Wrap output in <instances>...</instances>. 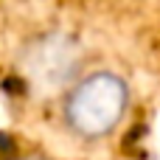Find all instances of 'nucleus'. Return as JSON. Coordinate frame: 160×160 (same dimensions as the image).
I'll list each match as a JSON object with an SVG mask.
<instances>
[{"instance_id": "nucleus-1", "label": "nucleus", "mask_w": 160, "mask_h": 160, "mask_svg": "<svg viewBox=\"0 0 160 160\" xmlns=\"http://www.w3.org/2000/svg\"><path fill=\"white\" fill-rule=\"evenodd\" d=\"M132 104L129 82L112 68H84L76 82L59 96L62 127L82 143L112 138Z\"/></svg>"}, {"instance_id": "nucleus-2", "label": "nucleus", "mask_w": 160, "mask_h": 160, "mask_svg": "<svg viewBox=\"0 0 160 160\" xmlns=\"http://www.w3.org/2000/svg\"><path fill=\"white\" fill-rule=\"evenodd\" d=\"M82 70V48L62 31L31 37L20 51V73L37 93L62 96Z\"/></svg>"}, {"instance_id": "nucleus-3", "label": "nucleus", "mask_w": 160, "mask_h": 160, "mask_svg": "<svg viewBox=\"0 0 160 160\" xmlns=\"http://www.w3.org/2000/svg\"><path fill=\"white\" fill-rule=\"evenodd\" d=\"M11 160H53L48 155H20V158H11Z\"/></svg>"}]
</instances>
